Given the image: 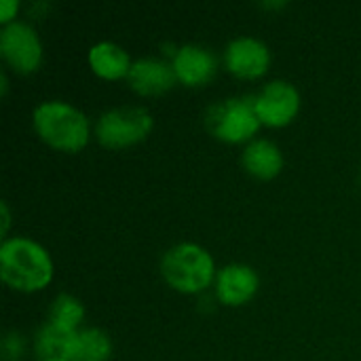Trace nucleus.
I'll use <instances>...</instances> for the list:
<instances>
[{"instance_id": "7ed1b4c3", "label": "nucleus", "mask_w": 361, "mask_h": 361, "mask_svg": "<svg viewBox=\"0 0 361 361\" xmlns=\"http://www.w3.org/2000/svg\"><path fill=\"white\" fill-rule=\"evenodd\" d=\"M161 275L165 283L186 296L203 294L216 283L218 271L212 254L197 243H178L161 258Z\"/></svg>"}, {"instance_id": "f8f14e48", "label": "nucleus", "mask_w": 361, "mask_h": 361, "mask_svg": "<svg viewBox=\"0 0 361 361\" xmlns=\"http://www.w3.org/2000/svg\"><path fill=\"white\" fill-rule=\"evenodd\" d=\"M241 163L243 169L247 171V176L260 180V182H271L275 180L286 165L283 152L281 148L267 140V137H256L254 142H250L241 154Z\"/></svg>"}, {"instance_id": "f257e3e1", "label": "nucleus", "mask_w": 361, "mask_h": 361, "mask_svg": "<svg viewBox=\"0 0 361 361\" xmlns=\"http://www.w3.org/2000/svg\"><path fill=\"white\" fill-rule=\"evenodd\" d=\"M55 275L51 254L27 237H6L0 245V279L15 292H42Z\"/></svg>"}, {"instance_id": "ddd939ff", "label": "nucleus", "mask_w": 361, "mask_h": 361, "mask_svg": "<svg viewBox=\"0 0 361 361\" xmlns=\"http://www.w3.org/2000/svg\"><path fill=\"white\" fill-rule=\"evenodd\" d=\"M131 57L129 53L110 40H102L89 49V68L102 80H121L127 78L131 72Z\"/></svg>"}, {"instance_id": "1a4fd4ad", "label": "nucleus", "mask_w": 361, "mask_h": 361, "mask_svg": "<svg viewBox=\"0 0 361 361\" xmlns=\"http://www.w3.org/2000/svg\"><path fill=\"white\" fill-rule=\"evenodd\" d=\"M214 286H216V298L224 307H243L258 294L260 277L254 267L233 262L218 271Z\"/></svg>"}, {"instance_id": "423d86ee", "label": "nucleus", "mask_w": 361, "mask_h": 361, "mask_svg": "<svg viewBox=\"0 0 361 361\" xmlns=\"http://www.w3.org/2000/svg\"><path fill=\"white\" fill-rule=\"evenodd\" d=\"M0 57L21 76L38 72L42 66V42L38 32L25 21H13L0 30Z\"/></svg>"}, {"instance_id": "f3484780", "label": "nucleus", "mask_w": 361, "mask_h": 361, "mask_svg": "<svg viewBox=\"0 0 361 361\" xmlns=\"http://www.w3.org/2000/svg\"><path fill=\"white\" fill-rule=\"evenodd\" d=\"M27 351V341L21 332H6L0 343V357L2 361H19Z\"/></svg>"}, {"instance_id": "dca6fc26", "label": "nucleus", "mask_w": 361, "mask_h": 361, "mask_svg": "<svg viewBox=\"0 0 361 361\" xmlns=\"http://www.w3.org/2000/svg\"><path fill=\"white\" fill-rule=\"evenodd\" d=\"M49 322L66 330L78 332L80 324L85 322V305L72 294H59L49 307Z\"/></svg>"}, {"instance_id": "412c9836", "label": "nucleus", "mask_w": 361, "mask_h": 361, "mask_svg": "<svg viewBox=\"0 0 361 361\" xmlns=\"http://www.w3.org/2000/svg\"><path fill=\"white\" fill-rule=\"evenodd\" d=\"M6 91H8V82H6V72H2V74H0V93H2V95H6Z\"/></svg>"}, {"instance_id": "6ab92c4d", "label": "nucleus", "mask_w": 361, "mask_h": 361, "mask_svg": "<svg viewBox=\"0 0 361 361\" xmlns=\"http://www.w3.org/2000/svg\"><path fill=\"white\" fill-rule=\"evenodd\" d=\"M0 212H2V226H0V235L6 239L8 228H11V209H8V203H6V201H2V203H0Z\"/></svg>"}, {"instance_id": "9d476101", "label": "nucleus", "mask_w": 361, "mask_h": 361, "mask_svg": "<svg viewBox=\"0 0 361 361\" xmlns=\"http://www.w3.org/2000/svg\"><path fill=\"white\" fill-rule=\"evenodd\" d=\"M127 85L142 97H157L171 91L178 85V78L171 61L159 57H142L133 61Z\"/></svg>"}, {"instance_id": "9b49d317", "label": "nucleus", "mask_w": 361, "mask_h": 361, "mask_svg": "<svg viewBox=\"0 0 361 361\" xmlns=\"http://www.w3.org/2000/svg\"><path fill=\"white\" fill-rule=\"evenodd\" d=\"M171 66H173L178 82L184 87H190V89L205 87L218 72L216 55L201 44L178 47V51L171 59Z\"/></svg>"}, {"instance_id": "f03ea898", "label": "nucleus", "mask_w": 361, "mask_h": 361, "mask_svg": "<svg viewBox=\"0 0 361 361\" xmlns=\"http://www.w3.org/2000/svg\"><path fill=\"white\" fill-rule=\"evenodd\" d=\"M32 127L49 148L68 154L80 152L91 140V125L85 112L61 99L38 104L32 112Z\"/></svg>"}, {"instance_id": "aec40b11", "label": "nucleus", "mask_w": 361, "mask_h": 361, "mask_svg": "<svg viewBox=\"0 0 361 361\" xmlns=\"http://www.w3.org/2000/svg\"><path fill=\"white\" fill-rule=\"evenodd\" d=\"M260 6H262V8H267V11H277V8H286V6H288V2H262Z\"/></svg>"}, {"instance_id": "39448f33", "label": "nucleus", "mask_w": 361, "mask_h": 361, "mask_svg": "<svg viewBox=\"0 0 361 361\" xmlns=\"http://www.w3.org/2000/svg\"><path fill=\"white\" fill-rule=\"evenodd\" d=\"M209 135L224 144H250L262 127L252 97H228L212 104L203 116Z\"/></svg>"}, {"instance_id": "6e6552de", "label": "nucleus", "mask_w": 361, "mask_h": 361, "mask_svg": "<svg viewBox=\"0 0 361 361\" xmlns=\"http://www.w3.org/2000/svg\"><path fill=\"white\" fill-rule=\"evenodd\" d=\"M273 55L267 42L254 36H239L224 49V68L241 80H258L271 68Z\"/></svg>"}, {"instance_id": "2eb2a0df", "label": "nucleus", "mask_w": 361, "mask_h": 361, "mask_svg": "<svg viewBox=\"0 0 361 361\" xmlns=\"http://www.w3.org/2000/svg\"><path fill=\"white\" fill-rule=\"evenodd\" d=\"M112 357V341L99 328H82L74 334L68 361H108Z\"/></svg>"}, {"instance_id": "a211bd4d", "label": "nucleus", "mask_w": 361, "mask_h": 361, "mask_svg": "<svg viewBox=\"0 0 361 361\" xmlns=\"http://www.w3.org/2000/svg\"><path fill=\"white\" fill-rule=\"evenodd\" d=\"M19 13V0H0V23L2 25H8L13 21H17Z\"/></svg>"}, {"instance_id": "0eeeda50", "label": "nucleus", "mask_w": 361, "mask_h": 361, "mask_svg": "<svg viewBox=\"0 0 361 361\" xmlns=\"http://www.w3.org/2000/svg\"><path fill=\"white\" fill-rule=\"evenodd\" d=\"M252 99L262 127H288L300 112V91L292 82L281 78L267 82Z\"/></svg>"}, {"instance_id": "4468645a", "label": "nucleus", "mask_w": 361, "mask_h": 361, "mask_svg": "<svg viewBox=\"0 0 361 361\" xmlns=\"http://www.w3.org/2000/svg\"><path fill=\"white\" fill-rule=\"evenodd\" d=\"M74 334L76 332L66 330V328L47 319L34 338L36 361H68V353H70Z\"/></svg>"}, {"instance_id": "20e7f679", "label": "nucleus", "mask_w": 361, "mask_h": 361, "mask_svg": "<svg viewBox=\"0 0 361 361\" xmlns=\"http://www.w3.org/2000/svg\"><path fill=\"white\" fill-rule=\"evenodd\" d=\"M154 129V118L144 106H118L99 114L93 135L108 150H125L142 144Z\"/></svg>"}]
</instances>
